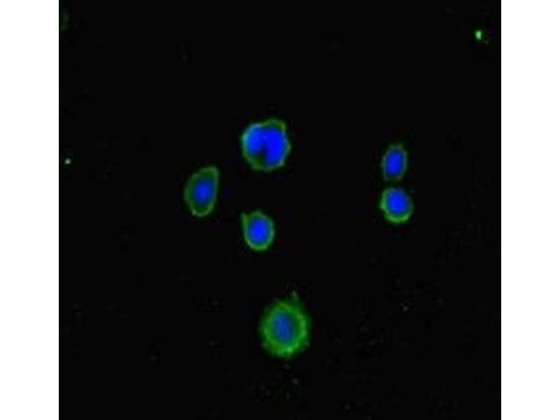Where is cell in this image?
Returning a JSON list of instances; mask_svg holds the SVG:
<instances>
[{
  "instance_id": "6da1fadb",
  "label": "cell",
  "mask_w": 560,
  "mask_h": 420,
  "mask_svg": "<svg viewBox=\"0 0 560 420\" xmlns=\"http://www.w3.org/2000/svg\"><path fill=\"white\" fill-rule=\"evenodd\" d=\"M260 332L267 352L278 358H289L308 346L310 321L298 300H279L265 312Z\"/></svg>"
},
{
  "instance_id": "7a4b0ae2",
  "label": "cell",
  "mask_w": 560,
  "mask_h": 420,
  "mask_svg": "<svg viewBox=\"0 0 560 420\" xmlns=\"http://www.w3.org/2000/svg\"><path fill=\"white\" fill-rule=\"evenodd\" d=\"M241 140L244 157L257 170L282 167L290 150L286 124L276 118L250 125Z\"/></svg>"
},
{
  "instance_id": "3957f363",
  "label": "cell",
  "mask_w": 560,
  "mask_h": 420,
  "mask_svg": "<svg viewBox=\"0 0 560 420\" xmlns=\"http://www.w3.org/2000/svg\"><path fill=\"white\" fill-rule=\"evenodd\" d=\"M219 172L214 166L193 174L186 184L184 199L191 213L197 217L209 214L216 202Z\"/></svg>"
},
{
  "instance_id": "277c9868",
  "label": "cell",
  "mask_w": 560,
  "mask_h": 420,
  "mask_svg": "<svg viewBox=\"0 0 560 420\" xmlns=\"http://www.w3.org/2000/svg\"><path fill=\"white\" fill-rule=\"evenodd\" d=\"M244 238L252 249L266 250L274 237V226L271 218L260 211L241 214Z\"/></svg>"
},
{
  "instance_id": "5b68a950",
  "label": "cell",
  "mask_w": 560,
  "mask_h": 420,
  "mask_svg": "<svg viewBox=\"0 0 560 420\" xmlns=\"http://www.w3.org/2000/svg\"><path fill=\"white\" fill-rule=\"evenodd\" d=\"M380 207L389 221L398 224L408 220L414 211L411 197L399 188H388L383 192Z\"/></svg>"
},
{
  "instance_id": "8992f818",
  "label": "cell",
  "mask_w": 560,
  "mask_h": 420,
  "mask_svg": "<svg viewBox=\"0 0 560 420\" xmlns=\"http://www.w3.org/2000/svg\"><path fill=\"white\" fill-rule=\"evenodd\" d=\"M407 167V153L402 145H391L382 160L384 178L388 181H396L402 178Z\"/></svg>"
}]
</instances>
